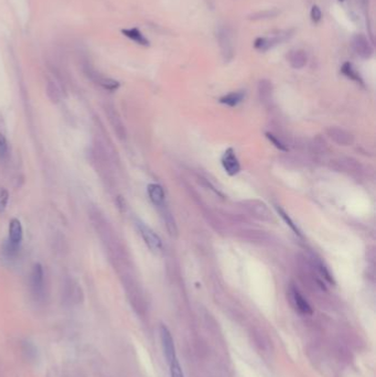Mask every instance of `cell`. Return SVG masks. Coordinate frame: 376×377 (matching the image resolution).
<instances>
[{
  "label": "cell",
  "instance_id": "cell-8",
  "mask_svg": "<svg viewBox=\"0 0 376 377\" xmlns=\"http://www.w3.org/2000/svg\"><path fill=\"white\" fill-rule=\"evenodd\" d=\"M148 196L156 206H162L164 202V188L161 186L156 184V183L148 186Z\"/></svg>",
  "mask_w": 376,
  "mask_h": 377
},
{
  "label": "cell",
  "instance_id": "cell-18",
  "mask_svg": "<svg viewBox=\"0 0 376 377\" xmlns=\"http://www.w3.org/2000/svg\"><path fill=\"white\" fill-rule=\"evenodd\" d=\"M169 366H170L171 377H184V370H182V368L178 358L174 360L171 364H169Z\"/></svg>",
  "mask_w": 376,
  "mask_h": 377
},
{
  "label": "cell",
  "instance_id": "cell-10",
  "mask_svg": "<svg viewBox=\"0 0 376 377\" xmlns=\"http://www.w3.org/2000/svg\"><path fill=\"white\" fill-rule=\"evenodd\" d=\"M289 61L292 68H302L306 66V63H307V56H306V53L304 51H292L289 56Z\"/></svg>",
  "mask_w": 376,
  "mask_h": 377
},
{
  "label": "cell",
  "instance_id": "cell-5",
  "mask_svg": "<svg viewBox=\"0 0 376 377\" xmlns=\"http://www.w3.org/2000/svg\"><path fill=\"white\" fill-rule=\"evenodd\" d=\"M222 166L230 176H235L240 172V166L232 148L228 149L226 152H224L222 157Z\"/></svg>",
  "mask_w": 376,
  "mask_h": 377
},
{
  "label": "cell",
  "instance_id": "cell-14",
  "mask_svg": "<svg viewBox=\"0 0 376 377\" xmlns=\"http://www.w3.org/2000/svg\"><path fill=\"white\" fill-rule=\"evenodd\" d=\"M341 72L346 75V76L350 78L351 80H356V82H360L362 83V80H361V76H360V74L358 73V71L356 68H354L353 64L350 63V62H346L344 64H343L342 68H341Z\"/></svg>",
  "mask_w": 376,
  "mask_h": 377
},
{
  "label": "cell",
  "instance_id": "cell-20",
  "mask_svg": "<svg viewBox=\"0 0 376 377\" xmlns=\"http://www.w3.org/2000/svg\"><path fill=\"white\" fill-rule=\"evenodd\" d=\"M277 211H278V213L279 214H280V216L284 220V222H286L289 226H290V228H292L294 232V233H296L297 235H300V233H299V230L296 228V225H294V222H292V220H290L289 218V216H288V215L286 214V213H284V211H282V208H277Z\"/></svg>",
  "mask_w": 376,
  "mask_h": 377
},
{
  "label": "cell",
  "instance_id": "cell-15",
  "mask_svg": "<svg viewBox=\"0 0 376 377\" xmlns=\"http://www.w3.org/2000/svg\"><path fill=\"white\" fill-rule=\"evenodd\" d=\"M272 42H275V40L267 39V38H257V39L255 40L254 46L256 48L257 50L266 51L272 46Z\"/></svg>",
  "mask_w": 376,
  "mask_h": 377
},
{
  "label": "cell",
  "instance_id": "cell-9",
  "mask_svg": "<svg viewBox=\"0 0 376 377\" xmlns=\"http://www.w3.org/2000/svg\"><path fill=\"white\" fill-rule=\"evenodd\" d=\"M122 34H125L127 38H130V40L135 41L136 43L140 46H149V41L144 38V36L142 34L139 29L137 28H132V29H124Z\"/></svg>",
  "mask_w": 376,
  "mask_h": 377
},
{
  "label": "cell",
  "instance_id": "cell-22",
  "mask_svg": "<svg viewBox=\"0 0 376 377\" xmlns=\"http://www.w3.org/2000/svg\"><path fill=\"white\" fill-rule=\"evenodd\" d=\"M322 18V12L318 6H314L312 9H311V20L314 21V24H318L319 21Z\"/></svg>",
  "mask_w": 376,
  "mask_h": 377
},
{
  "label": "cell",
  "instance_id": "cell-19",
  "mask_svg": "<svg viewBox=\"0 0 376 377\" xmlns=\"http://www.w3.org/2000/svg\"><path fill=\"white\" fill-rule=\"evenodd\" d=\"M48 95H49V98L53 103H58V102L60 100V93H58L56 85L50 84L49 86H48Z\"/></svg>",
  "mask_w": 376,
  "mask_h": 377
},
{
  "label": "cell",
  "instance_id": "cell-16",
  "mask_svg": "<svg viewBox=\"0 0 376 377\" xmlns=\"http://www.w3.org/2000/svg\"><path fill=\"white\" fill-rule=\"evenodd\" d=\"M9 154L8 140L4 134L0 132V160H4Z\"/></svg>",
  "mask_w": 376,
  "mask_h": 377
},
{
  "label": "cell",
  "instance_id": "cell-4",
  "mask_svg": "<svg viewBox=\"0 0 376 377\" xmlns=\"http://www.w3.org/2000/svg\"><path fill=\"white\" fill-rule=\"evenodd\" d=\"M136 225H137L139 233H140L142 238L144 240V243H146V245L149 247V250H152L154 252H161V250H162V243H161V240L159 236L146 224H144L142 222H137Z\"/></svg>",
  "mask_w": 376,
  "mask_h": 377
},
{
  "label": "cell",
  "instance_id": "cell-12",
  "mask_svg": "<svg viewBox=\"0 0 376 377\" xmlns=\"http://www.w3.org/2000/svg\"><path fill=\"white\" fill-rule=\"evenodd\" d=\"M243 98H244V93H242V92H234V93H230L228 95L223 96V98L220 100V102H221L222 104L234 107L238 104H240V102L243 100Z\"/></svg>",
  "mask_w": 376,
  "mask_h": 377
},
{
  "label": "cell",
  "instance_id": "cell-3",
  "mask_svg": "<svg viewBox=\"0 0 376 377\" xmlns=\"http://www.w3.org/2000/svg\"><path fill=\"white\" fill-rule=\"evenodd\" d=\"M31 292L36 298H41L44 294V270L41 264H36L32 267L30 274Z\"/></svg>",
  "mask_w": 376,
  "mask_h": 377
},
{
  "label": "cell",
  "instance_id": "cell-13",
  "mask_svg": "<svg viewBox=\"0 0 376 377\" xmlns=\"http://www.w3.org/2000/svg\"><path fill=\"white\" fill-rule=\"evenodd\" d=\"M95 78H96L95 80H96V82H98V84H100L102 88H104L105 90H115L120 88V83H118L117 80H115L110 78L100 76V74H95Z\"/></svg>",
  "mask_w": 376,
  "mask_h": 377
},
{
  "label": "cell",
  "instance_id": "cell-7",
  "mask_svg": "<svg viewBox=\"0 0 376 377\" xmlns=\"http://www.w3.org/2000/svg\"><path fill=\"white\" fill-rule=\"evenodd\" d=\"M292 299L296 304L297 309L304 314H312V308H311L309 302L304 298V296L300 294L297 289H292Z\"/></svg>",
  "mask_w": 376,
  "mask_h": 377
},
{
  "label": "cell",
  "instance_id": "cell-2",
  "mask_svg": "<svg viewBox=\"0 0 376 377\" xmlns=\"http://www.w3.org/2000/svg\"><path fill=\"white\" fill-rule=\"evenodd\" d=\"M159 334H160V342H161V346H162V350H164V358L166 360V362H168V364H171L174 360H176V346H174V341L172 338V336H171L169 328L164 324L160 326Z\"/></svg>",
  "mask_w": 376,
  "mask_h": 377
},
{
  "label": "cell",
  "instance_id": "cell-17",
  "mask_svg": "<svg viewBox=\"0 0 376 377\" xmlns=\"http://www.w3.org/2000/svg\"><path fill=\"white\" fill-rule=\"evenodd\" d=\"M9 202V192L7 188H0V214L6 211Z\"/></svg>",
  "mask_w": 376,
  "mask_h": 377
},
{
  "label": "cell",
  "instance_id": "cell-6",
  "mask_svg": "<svg viewBox=\"0 0 376 377\" xmlns=\"http://www.w3.org/2000/svg\"><path fill=\"white\" fill-rule=\"evenodd\" d=\"M352 46L354 51H356L360 56L368 58L372 54V48H370L366 38L362 34H358L353 38Z\"/></svg>",
  "mask_w": 376,
  "mask_h": 377
},
{
  "label": "cell",
  "instance_id": "cell-24",
  "mask_svg": "<svg viewBox=\"0 0 376 377\" xmlns=\"http://www.w3.org/2000/svg\"><path fill=\"white\" fill-rule=\"evenodd\" d=\"M340 2H343V0H340Z\"/></svg>",
  "mask_w": 376,
  "mask_h": 377
},
{
  "label": "cell",
  "instance_id": "cell-1",
  "mask_svg": "<svg viewBox=\"0 0 376 377\" xmlns=\"http://www.w3.org/2000/svg\"><path fill=\"white\" fill-rule=\"evenodd\" d=\"M24 238V228L18 218H12L9 222V238L4 245V252L8 256L17 255L21 242Z\"/></svg>",
  "mask_w": 376,
  "mask_h": 377
},
{
  "label": "cell",
  "instance_id": "cell-21",
  "mask_svg": "<svg viewBox=\"0 0 376 377\" xmlns=\"http://www.w3.org/2000/svg\"><path fill=\"white\" fill-rule=\"evenodd\" d=\"M266 137L268 138V139H270V142L274 144H275V147H277L278 149H280V150H282V152H287V148L286 147H284V144L280 142V140H278L275 136H274V134H270V132H267L266 134Z\"/></svg>",
  "mask_w": 376,
  "mask_h": 377
},
{
  "label": "cell",
  "instance_id": "cell-23",
  "mask_svg": "<svg viewBox=\"0 0 376 377\" xmlns=\"http://www.w3.org/2000/svg\"><path fill=\"white\" fill-rule=\"evenodd\" d=\"M166 225H168V228H169L170 234H171V235H174V234L176 235V225H174V218L170 216V214H166Z\"/></svg>",
  "mask_w": 376,
  "mask_h": 377
},
{
  "label": "cell",
  "instance_id": "cell-11",
  "mask_svg": "<svg viewBox=\"0 0 376 377\" xmlns=\"http://www.w3.org/2000/svg\"><path fill=\"white\" fill-rule=\"evenodd\" d=\"M106 115L108 116L110 118V122L112 124V128L115 129V132L120 134V137H122L124 136V127H122V124L120 120V117H118L117 112H115L114 108H106Z\"/></svg>",
  "mask_w": 376,
  "mask_h": 377
}]
</instances>
